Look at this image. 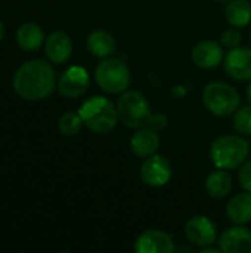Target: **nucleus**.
Listing matches in <instances>:
<instances>
[{"instance_id":"obj_27","label":"nucleus","mask_w":251,"mask_h":253,"mask_svg":"<svg viewBox=\"0 0 251 253\" xmlns=\"http://www.w3.org/2000/svg\"><path fill=\"white\" fill-rule=\"evenodd\" d=\"M3 39V22H1V19H0V40Z\"/></svg>"},{"instance_id":"obj_3","label":"nucleus","mask_w":251,"mask_h":253,"mask_svg":"<svg viewBox=\"0 0 251 253\" xmlns=\"http://www.w3.org/2000/svg\"><path fill=\"white\" fill-rule=\"evenodd\" d=\"M250 154L249 142L238 135H222L212 144L210 157L219 169H237L240 168Z\"/></svg>"},{"instance_id":"obj_12","label":"nucleus","mask_w":251,"mask_h":253,"mask_svg":"<svg viewBox=\"0 0 251 253\" xmlns=\"http://www.w3.org/2000/svg\"><path fill=\"white\" fill-rule=\"evenodd\" d=\"M217 243L223 253H251V231L235 224L222 233Z\"/></svg>"},{"instance_id":"obj_1","label":"nucleus","mask_w":251,"mask_h":253,"mask_svg":"<svg viewBox=\"0 0 251 253\" xmlns=\"http://www.w3.org/2000/svg\"><path fill=\"white\" fill-rule=\"evenodd\" d=\"M55 87V71L50 64L34 59L22 64L13 76L15 92L27 101L47 98Z\"/></svg>"},{"instance_id":"obj_26","label":"nucleus","mask_w":251,"mask_h":253,"mask_svg":"<svg viewBox=\"0 0 251 253\" xmlns=\"http://www.w3.org/2000/svg\"><path fill=\"white\" fill-rule=\"evenodd\" d=\"M247 98H249V101H250V104H251V83H250V86L247 87Z\"/></svg>"},{"instance_id":"obj_9","label":"nucleus","mask_w":251,"mask_h":253,"mask_svg":"<svg viewBox=\"0 0 251 253\" xmlns=\"http://www.w3.org/2000/svg\"><path fill=\"white\" fill-rule=\"evenodd\" d=\"M138 253H173L176 251L173 239L161 230H146L135 242Z\"/></svg>"},{"instance_id":"obj_5","label":"nucleus","mask_w":251,"mask_h":253,"mask_svg":"<svg viewBox=\"0 0 251 253\" xmlns=\"http://www.w3.org/2000/svg\"><path fill=\"white\" fill-rule=\"evenodd\" d=\"M203 101L207 110L217 117H228L235 114L240 108V93L228 83L212 82L204 87Z\"/></svg>"},{"instance_id":"obj_17","label":"nucleus","mask_w":251,"mask_h":253,"mask_svg":"<svg viewBox=\"0 0 251 253\" xmlns=\"http://www.w3.org/2000/svg\"><path fill=\"white\" fill-rule=\"evenodd\" d=\"M87 47L92 55L98 58H107L115 52L117 44L112 34L104 30H96L90 33V36L87 37Z\"/></svg>"},{"instance_id":"obj_8","label":"nucleus","mask_w":251,"mask_h":253,"mask_svg":"<svg viewBox=\"0 0 251 253\" xmlns=\"http://www.w3.org/2000/svg\"><path fill=\"white\" fill-rule=\"evenodd\" d=\"M186 239L197 248H206L215 245L217 239V228L215 222L207 216H194L185 225Z\"/></svg>"},{"instance_id":"obj_16","label":"nucleus","mask_w":251,"mask_h":253,"mask_svg":"<svg viewBox=\"0 0 251 253\" xmlns=\"http://www.w3.org/2000/svg\"><path fill=\"white\" fill-rule=\"evenodd\" d=\"M226 215L231 222L244 225L251 221V193L246 191L232 197L226 206Z\"/></svg>"},{"instance_id":"obj_11","label":"nucleus","mask_w":251,"mask_h":253,"mask_svg":"<svg viewBox=\"0 0 251 253\" xmlns=\"http://www.w3.org/2000/svg\"><path fill=\"white\" fill-rule=\"evenodd\" d=\"M225 71L234 80H251V49L240 46L231 49L225 58Z\"/></svg>"},{"instance_id":"obj_13","label":"nucleus","mask_w":251,"mask_h":253,"mask_svg":"<svg viewBox=\"0 0 251 253\" xmlns=\"http://www.w3.org/2000/svg\"><path fill=\"white\" fill-rule=\"evenodd\" d=\"M191 58L197 67L210 70V68L217 67L223 61V49L217 42L203 40L194 47Z\"/></svg>"},{"instance_id":"obj_2","label":"nucleus","mask_w":251,"mask_h":253,"mask_svg":"<svg viewBox=\"0 0 251 253\" xmlns=\"http://www.w3.org/2000/svg\"><path fill=\"white\" fill-rule=\"evenodd\" d=\"M78 114L84 126L99 135L112 132L120 120L117 107L104 96H92L84 101L78 110Z\"/></svg>"},{"instance_id":"obj_25","label":"nucleus","mask_w":251,"mask_h":253,"mask_svg":"<svg viewBox=\"0 0 251 253\" xmlns=\"http://www.w3.org/2000/svg\"><path fill=\"white\" fill-rule=\"evenodd\" d=\"M149 126H151L152 129H155L157 132H158V130H163V129H166V126H167V117L163 116V114H155V116L151 117Z\"/></svg>"},{"instance_id":"obj_21","label":"nucleus","mask_w":251,"mask_h":253,"mask_svg":"<svg viewBox=\"0 0 251 253\" xmlns=\"http://www.w3.org/2000/svg\"><path fill=\"white\" fill-rule=\"evenodd\" d=\"M83 120L80 117V114L77 113H65L61 116L59 122H58V126H59V130L67 135V136H74L77 135L80 130H81V126H83Z\"/></svg>"},{"instance_id":"obj_20","label":"nucleus","mask_w":251,"mask_h":253,"mask_svg":"<svg viewBox=\"0 0 251 253\" xmlns=\"http://www.w3.org/2000/svg\"><path fill=\"white\" fill-rule=\"evenodd\" d=\"M226 21L235 27L243 28L247 27L251 21V4L250 0H231L225 10Z\"/></svg>"},{"instance_id":"obj_22","label":"nucleus","mask_w":251,"mask_h":253,"mask_svg":"<svg viewBox=\"0 0 251 253\" xmlns=\"http://www.w3.org/2000/svg\"><path fill=\"white\" fill-rule=\"evenodd\" d=\"M234 127L238 133L244 136H251V107L246 105L235 111Z\"/></svg>"},{"instance_id":"obj_24","label":"nucleus","mask_w":251,"mask_h":253,"mask_svg":"<svg viewBox=\"0 0 251 253\" xmlns=\"http://www.w3.org/2000/svg\"><path fill=\"white\" fill-rule=\"evenodd\" d=\"M238 178H240L241 187H243L246 191H250L251 193V160H246V162L241 165Z\"/></svg>"},{"instance_id":"obj_4","label":"nucleus","mask_w":251,"mask_h":253,"mask_svg":"<svg viewBox=\"0 0 251 253\" xmlns=\"http://www.w3.org/2000/svg\"><path fill=\"white\" fill-rule=\"evenodd\" d=\"M117 111L120 122L130 129L148 126L152 117L149 102L138 90H124L117 102Z\"/></svg>"},{"instance_id":"obj_15","label":"nucleus","mask_w":251,"mask_h":253,"mask_svg":"<svg viewBox=\"0 0 251 253\" xmlns=\"http://www.w3.org/2000/svg\"><path fill=\"white\" fill-rule=\"evenodd\" d=\"M130 148L135 156L142 157V159L157 154V150L160 148L158 132L155 129H152L151 126L139 127L130 139Z\"/></svg>"},{"instance_id":"obj_18","label":"nucleus","mask_w":251,"mask_h":253,"mask_svg":"<svg viewBox=\"0 0 251 253\" xmlns=\"http://www.w3.org/2000/svg\"><path fill=\"white\" fill-rule=\"evenodd\" d=\"M206 190L213 199H225L232 190V179L226 169H219L212 172L206 179Z\"/></svg>"},{"instance_id":"obj_7","label":"nucleus","mask_w":251,"mask_h":253,"mask_svg":"<svg viewBox=\"0 0 251 253\" xmlns=\"http://www.w3.org/2000/svg\"><path fill=\"white\" fill-rule=\"evenodd\" d=\"M141 178L149 187H163L172 178V166L163 156L152 154L151 157H146L141 166Z\"/></svg>"},{"instance_id":"obj_19","label":"nucleus","mask_w":251,"mask_h":253,"mask_svg":"<svg viewBox=\"0 0 251 253\" xmlns=\"http://www.w3.org/2000/svg\"><path fill=\"white\" fill-rule=\"evenodd\" d=\"M43 40H44L43 30L40 28V25L34 22H27L16 31V43L24 50L38 49L43 44Z\"/></svg>"},{"instance_id":"obj_6","label":"nucleus","mask_w":251,"mask_h":253,"mask_svg":"<svg viewBox=\"0 0 251 253\" xmlns=\"http://www.w3.org/2000/svg\"><path fill=\"white\" fill-rule=\"evenodd\" d=\"M98 86L108 93H123L130 84V70L126 62L117 58H105L95 70Z\"/></svg>"},{"instance_id":"obj_14","label":"nucleus","mask_w":251,"mask_h":253,"mask_svg":"<svg viewBox=\"0 0 251 253\" xmlns=\"http://www.w3.org/2000/svg\"><path fill=\"white\" fill-rule=\"evenodd\" d=\"M44 52L50 62L64 64L72 52V42L64 31H53L44 42Z\"/></svg>"},{"instance_id":"obj_10","label":"nucleus","mask_w":251,"mask_h":253,"mask_svg":"<svg viewBox=\"0 0 251 253\" xmlns=\"http://www.w3.org/2000/svg\"><path fill=\"white\" fill-rule=\"evenodd\" d=\"M89 87V74L83 67L74 65L62 73L58 82L59 92L67 98H78Z\"/></svg>"},{"instance_id":"obj_28","label":"nucleus","mask_w":251,"mask_h":253,"mask_svg":"<svg viewBox=\"0 0 251 253\" xmlns=\"http://www.w3.org/2000/svg\"><path fill=\"white\" fill-rule=\"evenodd\" d=\"M216 1H231V0H216Z\"/></svg>"},{"instance_id":"obj_23","label":"nucleus","mask_w":251,"mask_h":253,"mask_svg":"<svg viewBox=\"0 0 251 253\" xmlns=\"http://www.w3.org/2000/svg\"><path fill=\"white\" fill-rule=\"evenodd\" d=\"M220 43H222V46H225L228 49H235L241 43V34L238 33V30L229 28V30H226V31L222 33Z\"/></svg>"}]
</instances>
